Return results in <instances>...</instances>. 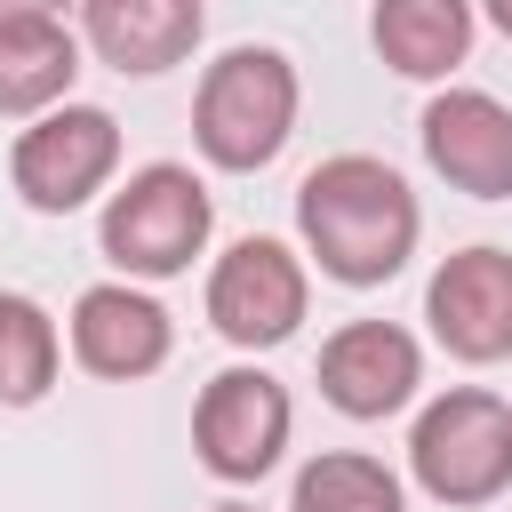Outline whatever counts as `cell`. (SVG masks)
Here are the masks:
<instances>
[{"label": "cell", "instance_id": "cell-1", "mask_svg": "<svg viewBox=\"0 0 512 512\" xmlns=\"http://www.w3.org/2000/svg\"><path fill=\"white\" fill-rule=\"evenodd\" d=\"M416 192L376 160V152H336L296 184V232L320 256L328 280L344 288H376L408 264L416 248Z\"/></svg>", "mask_w": 512, "mask_h": 512}, {"label": "cell", "instance_id": "cell-2", "mask_svg": "<svg viewBox=\"0 0 512 512\" xmlns=\"http://www.w3.org/2000/svg\"><path fill=\"white\" fill-rule=\"evenodd\" d=\"M296 128V64L280 48H224L200 72L192 136L216 168H264Z\"/></svg>", "mask_w": 512, "mask_h": 512}, {"label": "cell", "instance_id": "cell-3", "mask_svg": "<svg viewBox=\"0 0 512 512\" xmlns=\"http://www.w3.org/2000/svg\"><path fill=\"white\" fill-rule=\"evenodd\" d=\"M408 464H416V488L440 496V504H488L512 488V408L480 384H456L440 392L416 432H408Z\"/></svg>", "mask_w": 512, "mask_h": 512}, {"label": "cell", "instance_id": "cell-4", "mask_svg": "<svg viewBox=\"0 0 512 512\" xmlns=\"http://www.w3.org/2000/svg\"><path fill=\"white\" fill-rule=\"evenodd\" d=\"M208 216H216L208 184L192 168H176V160H152L104 208V256L120 272H136V280H168L208 248Z\"/></svg>", "mask_w": 512, "mask_h": 512}, {"label": "cell", "instance_id": "cell-5", "mask_svg": "<svg viewBox=\"0 0 512 512\" xmlns=\"http://www.w3.org/2000/svg\"><path fill=\"white\" fill-rule=\"evenodd\" d=\"M112 168H120V128H112L104 104H56V112H40V120L16 136V152H8V176H16V192H24L40 216L80 208Z\"/></svg>", "mask_w": 512, "mask_h": 512}, {"label": "cell", "instance_id": "cell-6", "mask_svg": "<svg viewBox=\"0 0 512 512\" xmlns=\"http://www.w3.org/2000/svg\"><path fill=\"white\" fill-rule=\"evenodd\" d=\"M192 448L216 480H264L288 448V392L264 368H224L208 376L192 408Z\"/></svg>", "mask_w": 512, "mask_h": 512}, {"label": "cell", "instance_id": "cell-7", "mask_svg": "<svg viewBox=\"0 0 512 512\" xmlns=\"http://www.w3.org/2000/svg\"><path fill=\"white\" fill-rule=\"evenodd\" d=\"M304 296H312V288H304V264H296L280 240H232V248L216 256V272H208V320H216L232 344H248V352L296 336Z\"/></svg>", "mask_w": 512, "mask_h": 512}, {"label": "cell", "instance_id": "cell-8", "mask_svg": "<svg viewBox=\"0 0 512 512\" xmlns=\"http://www.w3.org/2000/svg\"><path fill=\"white\" fill-rule=\"evenodd\" d=\"M416 384H424V352H416V336L392 328V320H344V328L320 344V392H328L344 416H360V424L408 408Z\"/></svg>", "mask_w": 512, "mask_h": 512}, {"label": "cell", "instance_id": "cell-9", "mask_svg": "<svg viewBox=\"0 0 512 512\" xmlns=\"http://www.w3.org/2000/svg\"><path fill=\"white\" fill-rule=\"evenodd\" d=\"M424 312L456 360H504L512 352V256L504 248H456L432 272Z\"/></svg>", "mask_w": 512, "mask_h": 512}, {"label": "cell", "instance_id": "cell-10", "mask_svg": "<svg viewBox=\"0 0 512 512\" xmlns=\"http://www.w3.org/2000/svg\"><path fill=\"white\" fill-rule=\"evenodd\" d=\"M424 152L456 192L504 200L512 192V104L488 88H448L424 104Z\"/></svg>", "mask_w": 512, "mask_h": 512}, {"label": "cell", "instance_id": "cell-11", "mask_svg": "<svg viewBox=\"0 0 512 512\" xmlns=\"http://www.w3.org/2000/svg\"><path fill=\"white\" fill-rule=\"evenodd\" d=\"M72 352H80V368L120 376V384L152 376L168 360V312L144 288H128V280H96L72 304Z\"/></svg>", "mask_w": 512, "mask_h": 512}, {"label": "cell", "instance_id": "cell-12", "mask_svg": "<svg viewBox=\"0 0 512 512\" xmlns=\"http://www.w3.org/2000/svg\"><path fill=\"white\" fill-rule=\"evenodd\" d=\"M80 32L120 72H168L200 40V0H88Z\"/></svg>", "mask_w": 512, "mask_h": 512}, {"label": "cell", "instance_id": "cell-13", "mask_svg": "<svg viewBox=\"0 0 512 512\" xmlns=\"http://www.w3.org/2000/svg\"><path fill=\"white\" fill-rule=\"evenodd\" d=\"M80 72V40L48 8H0V112H56Z\"/></svg>", "mask_w": 512, "mask_h": 512}, {"label": "cell", "instance_id": "cell-14", "mask_svg": "<svg viewBox=\"0 0 512 512\" xmlns=\"http://www.w3.org/2000/svg\"><path fill=\"white\" fill-rule=\"evenodd\" d=\"M368 32H376V48H384L392 72L440 80V72L464 64V48H472V8H464V0H384Z\"/></svg>", "mask_w": 512, "mask_h": 512}, {"label": "cell", "instance_id": "cell-15", "mask_svg": "<svg viewBox=\"0 0 512 512\" xmlns=\"http://www.w3.org/2000/svg\"><path fill=\"white\" fill-rule=\"evenodd\" d=\"M56 320L32 304V296H8L0 288V408H32L48 384H56Z\"/></svg>", "mask_w": 512, "mask_h": 512}, {"label": "cell", "instance_id": "cell-16", "mask_svg": "<svg viewBox=\"0 0 512 512\" xmlns=\"http://www.w3.org/2000/svg\"><path fill=\"white\" fill-rule=\"evenodd\" d=\"M288 512H400V480L360 448H328L296 472Z\"/></svg>", "mask_w": 512, "mask_h": 512}, {"label": "cell", "instance_id": "cell-17", "mask_svg": "<svg viewBox=\"0 0 512 512\" xmlns=\"http://www.w3.org/2000/svg\"><path fill=\"white\" fill-rule=\"evenodd\" d=\"M488 16H496V24H504V32H512V0H496V8H488Z\"/></svg>", "mask_w": 512, "mask_h": 512}, {"label": "cell", "instance_id": "cell-18", "mask_svg": "<svg viewBox=\"0 0 512 512\" xmlns=\"http://www.w3.org/2000/svg\"><path fill=\"white\" fill-rule=\"evenodd\" d=\"M208 512H256V504H208Z\"/></svg>", "mask_w": 512, "mask_h": 512}]
</instances>
